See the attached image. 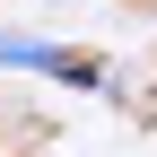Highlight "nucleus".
<instances>
[{"mask_svg": "<svg viewBox=\"0 0 157 157\" xmlns=\"http://www.w3.org/2000/svg\"><path fill=\"white\" fill-rule=\"evenodd\" d=\"M0 70H44V78H70V87H105V70H96L87 52L35 44V35H0Z\"/></svg>", "mask_w": 157, "mask_h": 157, "instance_id": "1", "label": "nucleus"}]
</instances>
